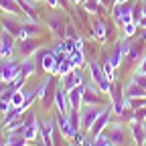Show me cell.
I'll use <instances>...</instances> for the list:
<instances>
[{"instance_id": "obj_12", "label": "cell", "mask_w": 146, "mask_h": 146, "mask_svg": "<svg viewBox=\"0 0 146 146\" xmlns=\"http://www.w3.org/2000/svg\"><path fill=\"white\" fill-rule=\"evenodd\" d=\"M55 108L59 110V114H69V104H67V96L63 87L55 91Z\"/></svg>"}, {"instance_id": "obj_10", "label": "cell", "mask_w": 146, "mask_h": 146, "mask_svg": "<svg viewBox=\"0 0 146 146\" xmlns=\"http://www.w3.org/2000/svg\"><path fill=\"white\" fill-rule=\"evenodd\" d=\"M108 138L112 144H118V146H124V138H126V130L122 124H112V128H110L108 132Z\"/></svg>"}, {"instance_id": "obj_30", "label": "cell", "mask_w": 146, "mask_h": 146, "mask_svg": "<svg viewBox=\"0 0 146 146\" xmlns=\"http://www.w3.org/2000/svg\"><path fill=\"white\" fill-rule=\"evenodd\" d=\"M136 27H138L136 23H128V25H124V35H126V36H132V35L136 33Z\"/></svg>"}, {"instance_id": "obj_11", "label": "cell", "mask_w": 146, "mask_h": 146, "mask_svg": "<svg viewBox=\"0 0 146 146\" xmlns=\"http://www.w3.org/2000/svg\"><path fill=\"white\" fill-rule=\"evenodd\" d=\"M124 96L126 100H134V98H144L146 96V89L142 85H138L136 81H130L126 87H124Z\"/></svg>"}, {"instance_id": "obj_36", "label": "cell", "mask_w": 146, "mask_h": 146, "mask_svg": "<svg viewBox=\"0 0 146 146\" xmlns=\"http://www.w3.org/2000/svg\"><path fill=\"white\" fill-rule=\"evenodd\" d=\"M140 39H142V41H146V31L142 33V36H140Z\"/></svg>"}, {"instance_id": "obj_6", "label": "cell", "mask_w": 146, "mask_h": 146, "mask_svg": "<svg viewBox=\"0 0 146 146\" xmlns=\"http://www.w3.org/2000/svg\"><path fill=\"white\" fill-rule=\"evenodd\" d=\"M12 51H14V35L4 31L2 35H0V57H2V59L10 57Z\"/></svg>"}, {"instance_id": "obj_9", "label": "cell", "mask_w": 146, "mask_h": 146, "mask_svg": "<svg viewBox=\"0 0 146 146\" xmlns=\"http://www.w3.org/2000/svg\"><path fill=\"white\" fill-rule=\"evenodd\" d=\"M59 128H61V132H63L65 138H75V134L79 130L77 126H73V122L69 120L67 114H59Z\"/></svg>"}, {"instance_id": "obj_18", "label": "cell", "mask_w": 146, "mask_h": 146, "mask_svg": "<svg viewBox=\"0 0 146 146\" xmlns=\"http://www.w3.org/2000/svg\"><path fill=\"white\" fill-rule=\"evenodd\" d=\"M39 43H35L33 39H23V43L18 45V51H21V57H29L33 51H36Z\"/></svg>"}, {"instance_id": "obj_14", "label": "cell", "mask_w": 146, "mask_h": 146, "mask_svg": "<svg viewBox=\"0 0 146 146\" xmlns=\"http://www.w3.org/2000/svg\"><path fill=\"white\" fill-rule=\"evenodd\" d=\"M0 8H2L6 14H21V2L18 0H0Z\"/></svg>"}, {"instance_id": "obj_38", "label": "cell", "mask_w": 146, "mask_h": 146, "mask_svg": "<svg viewBox=\"0 0 146 146\" xmlns=\"http://www.w3.org/2000/svg\"><path fill=\"white\" fill-rule=\"evenodd\" d=\"M144 146H146V136H144Z\"/></svg>"}, {"instance_id": "obj_21", "label": "cell", "mask_w": 146, "mask_h": 146, "mask_svg": "<svg viewBox=\"0 0 146 146\" xmlns=\"http://www.w3.org/2000/svg\"><path fill=\"white\" fill-rule=\"evenodd\" d=\"M23 112H25L23 108H12V110H8V112L4 114V128H8L10 124H14L18 118H21Z\"/></svg>"}, {"instance_id": "obj_35", "label": "cell", "mask_w": 146, "mask_h": 146, "mask_svg": "<svg viewBox=\"0 0 146 146\" xmlns=\"http://www.w3.org/2000/svg\"><path fill=\"white\" fill-rule=\"evenodd\" d=\"M140 6H142V12L146 14V0H142V4H140Z\"/></svg>"}, {"instance_id": "obj_2", "label": "cell", "mask_w": 146, "mask_h": 146, "mask_svg": "<svg viewBox=\"0 0 146 146\" xmlns=\"http://www.w3.org/2000/svg\"><path fill=\"white\" fill-rule=\"evenodd\" d=\"M18 75H21V67L12 61V57H6L4 63H2V69H0V81L10 83V81H14Z\"/></svg>"}, {"instance_id": "obj_19", "label": "cell", "mask_w": 146, "mask_h": 146, "mask_svg": "<svg viewBox=\"0 0 146 146\" xmlns=\"http://www.w3.org/2000/svg\"><path fill=\"white\" fill-rule=\"evenodd\" d=\"M10 16H14V14H10ZM10 16H6V18H4L2 27H4V31H6V33H10V35L18 36V33H21V29H23V23H21V25H16V23H14V18H10Z\"/></svg>"}, {"instance_id": "obj_7", "label": "cell", "mask_w": 146, "mask_h": 146, "mask_svg": "<svg viewBox=\"0 0 146 146\" xmlns=\"http://www.w3.org/2000/svg\"><path fill=\"white\" fill-rule=\"evenodd\" d=\"M77 85H81V73H79L77 69L69 71L67 75H61V87H63V89L71 91L73 87H77Z\"/></svg>"}, {"instance_id": "obj_23", "label": "cell", "mask_w": 146, "mask_h": 146, "mask_svg": "<svg viewBox=\"0 0 146 146\" xmlns=\"http://www.w3.org/2000/svg\"><path fill=\"white\" fill-rule=\"evenodd\" d=\"M126 57V55H124V51H122V47L118 45L116 49H114V53H112V57H110V61H112V65L114 67H118L120 63H122V59Z\"/></svg>"}, {"instance_id": "obj_29", "label": "cell", "mask_w": 146, "mask_h": 146, "mask_svg": "<svg viewBox=\"0 0 146 146\" xmlns=\"http://www.w3.org/2000/svg\"><path fill=\"white\" fill-rule=\"evenodd\" d=\"M108 25L104 23V21H100L98 25H96V35L100 36V39H104V36H106V33H108V29H106Z\"/></svg>"}, {"instance_id": "obj_20", "label": "cell", "mask_w": 146, "mask_h": 146, "mask_svg": "<svg viewBox=\"0 0 146 146\" xmlns=\"http://www.w3.org/2000/svg\"><path fill=\"white\" fill-rule=\"evenodd\" d=\"M27 98H29V94H27V91H23V89L12 91V96H10L12 108H23V106H25V102H27Z\"/></svg>"}, {"instance_id": "obj_8", "label": "cell", "mask_w": 146, "mask_h": 146, "mask_svg": "<svg viewBox=\"0 0 146 146\" xmlns=\"http://www.w3.org/2000/svg\"><path fill=\"white\" fill-rule=\"evenodd\" d=\"M83 87L77 85L73 87L69 94H67V104H69V110H81V102H83Z\"/></svg>"}, {"instance_id": "obj_31", "label": "cell", "mask_w": 146, "mask_h": 146, "mask_svg": "<svg viewBox=\"0 0 146 146\" xmlns=\"http://www.w3.org/2000/svg\"><path fill=\"white\" fill-rule=\"evenodd\" d=\"M132 81H136L138 85H142V87L146 89V75H140V73H136V75L132 77Z\"/></svg>"}, {"instance_id": "obj_16", "label": "cell", "mask_w": 146, "mask_h": 146, "mask_svg": "<svg viewBox=\"0 0 146 146\" xmlns=\"http://www.w3.org/2000/svg\"><path fill=\"white\" fill-rule=\"evenodd\" d=\"M41 134L45 138V144L53 146V120H43L41 122Z\"/></svg>"}, {"instance_id": "obj_33", "label": "cell", "mask_w": 146, "mask_h": 146, "mask_svg": "<svg viewBox=\"0 0 146 146\" xmlns=\"http://www.w3.org/2000/svg\"><path fill=\"white\" fill-rule=\"evenodd\" d=\"M47 4H49L51 8H57V6H59V0H47Z\"/></svg>"}, {"instance_id": "obj_27", "label": "cell", "mask_w": 146, "mask_h": 146, "mask_svg": "<svg viewBox=\"0 0 146 146\" xmlns=\"http://www.w3.org/2000/svg\"><path fill=\"white\" fill-rule=\"evenodd\" d=\"M63 45H65V51H67V53H73V51H77V39H73V36H71V39H67Z\"/></svg>"}, {"instance_id": "obj_22", "label": "cell", "mask_w": 146, "mask_h": 146, "mask_svg": "<svg viewBox=\"0 0 146 146\" xmlns=\"http://www.w3.org/2000/svg\"><path fill=\"white\" fill-rule=\"evenodd\" d=\"M35 67H36V63L33 61V59H23V65H21V73L25 77H29V75H33L35 73Z\"/></svg>"}, {"instance_id": "obj_4", "label": "cell", "mask_w": 146, "mask_h": 146, "mask_svg": "<svg viewBox=\"0 0 146 146\" xmlns=\"http://www.w3.org/2000/svg\"><path fill=\"white\" fill-rule=\"evenodd\" d=\"M132 12H134V6H132V4H128V2H120V4L114 6V16H116V21L122 23V25L134 23Z\"/></svg>"}, {"instance_id": "obj_28", "label": "cell", "mask_w": 146, "mask_h": 146, "mask_svg": "<svg viewBox=\"0 0 146 146\" xmlns=\"http://www.w3.org/2000/svg\"><path fill=\"white\" fill-rule=\"evenodd\" d=\"M8 110H12V102L10 98H0V112H8Z\"/></svg>"}, {"instance_id": "obj_17", "label": "cell", "mask_w": 146, "mask_h": 146, "mask_svg": "<svg viewBox=\"0 0 146 146\" xmlns=\"http://www.w3.org/2000/svg\"><path fill=\"white\" fill-rule=\"evenodd\" d=\"M100 91H96V87H89L83 91V104L85 106H100Z\"/></svg>"}, {"instance_id": "obj_32", "label": "cell", "mask_w": 146, "mask_h": 146, "mask_svg": "<svg viewBox=\"0 0 146 146\" xmlns=\"http://www.w3.org/2000/svg\"><path fill=\"white\" fill-rule=\"evenodd\" d=\"M136 73H140V75H146V57H142V59H140V65H138Z\"/></svg>"}, {"instance_id": "obj_37", "label": "cell", "mask_w": 146, "mask_h": 146, "mask_svg": "<svg viewBox=\"0 0 146 146\" xmlns=\"http://www.w3.org/2000/svg\"><path fill=\"white\" fill-rule=\"evenodd\" d=\"M0 146H4V142H2V138H0Z\"/></svg>"}, {"instance_id": "obj_34", "label": "cell", "mask_w": 146, "mask_h": 146, "mask_svg": "<svg viewBox=\"0 0 146 146\" xmlns=\"http://www.w3.org/2000/svg\"><path fill=\"white\" fill-rule=\"evenodd\" d=\"M138 27H144V29H146V14H144V16L140 18V23H138Z\"/></svg>"}, {"instance_id": "obj_1", "label": "cell", "mask_w": 146, "mask_h": 146, "mask_svg": "<svg viewBox=\"0 0 146 146\" xmlns=\"http://www.w3.org/2000/svg\"><path fill=\"white\" fill-rule=\"evenodd\" d=\"M89 71H91V79L96 81V85L100 87V91H106V94H110V89H112V81L108 79V75L104 73V69L100 67V63L89 61Z\"/></svg>"}, {"instance_id": "obj_26", "label": "cell", "mask_w": 146, "mask_h": 146, "mask_svg": "<svg viewBox=\"0 0 146 146\" xmlns=\"http://www.w3.org/2000/svg\"><path fill=\"white\" fill-rule=\"evenodd\" d=\"M49 27H51V31H55L57 35H63V27H61L59 16H51L49 18Z\"/></svg>"}, {"instance_id": "obj_15", "label": "cell", "mask_w": 146, "mask_h": 146, "mask_svg": "<svg viewBox=\"0 0 146 146\" xmlns=\"http://www.w3.org/2000/svg\"><path fill=\"white\" fill-rule=\"evenodd\" d=\"M35 35H39V25H36L35 21H31L29 25L23 23V29H21V33H18V39H31V36H35Z\"/></svg>"}, {"instance_id": "obj_39", "label": "cell", "mask_w": 146, "mask_h": 146, "mask_svg": "<svg viewBox=\"0 0 146 146\" xmlns=\"http://www.w3.org/2000/svg\"><path fill=\"white\" fill-rule=\"evenodd\" d=\"M73 2H81V0H73Z\"/></svg>"}, {"instance_id": "obj_5", "label": "cell", "mask_w": 146, "mask_h": 146, "mask_svg": "<svg viewBox=\"0 0 146 146\" xmlns=\"http://www.w3.org/2000/svg\"><path fill=\"white\" fill-rule=\"evenodd\" d=\"M110 114H112V108H104V112L96 118V122H94V126L89 128V132L94 134V136H98V134H102L104 132V128L110 124Z\"/></svg>"}, {"instance_id": "obj_25", "label": "cell", "mask_w": 146, "mask_h": 146, "mask_svg": "<svg viewBox=\"0 0 146 146\" xmlns=\"http://www.w3.org/2000/svg\"><path fill=\"white\" fill-rule=\"evenodd\" d=\"M83 6H85V10H87V12L98 14V12H100V0H85Z\"/></svg>"}, {"instance_id": "obj_3", "label": "cell", "mask_w": 146, "mask_h": 146, "mask_svg": "<svg viewBox=\"0 0 146 146\" xmlns=\"http://www.w3.org/2000/svg\"><path fill=\"white\" fill-rule=\"evenodd\" d=\"M102 114V110L98 106H85L81 112H79V120H81V130H89L94 126L96 118Z\"/></svg>"}, {"instance_id": "obj_24", "label": "cell", "mask_w": 146, "mask_h": 146, "mask_svg": "<svg viewBox=\"0 0 146 146\" xmlns=\"http://www.w3.org/2000/svg\"><path fill=\"white\" fill-rule=\"evenodd\" d=\"M102 69H104V73L108 75V79H110V81H114V65H112V61H110V57H106V59H104Z\"/></svg>"}, {"instance_id": "obj_13", "label": "cell", "mask_w": 146, "mask_h": 146, "mask_svg": "<svg viewBox=\"0 0 146 146\" xmlns=\"http://www.w3.org/2000/svg\"><path fill=\"white\" fill-rule=\"evenodd\" d=\"M130 130H132L134 142H136L138 146H142V144H144V136H146V128L142 126V122L134 120V122H132V126H130Z\"/></svg>"}]
</instances>
